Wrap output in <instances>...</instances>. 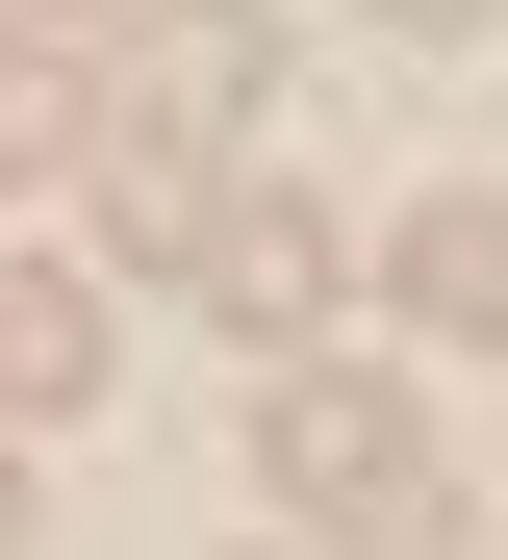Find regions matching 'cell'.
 <instances>
[{
  "label": "cell",
  "instance_id": "cell-4",
  "mask_svg": "<svg viewBox=\"0 0 508 560\" xmlns=\"http://www.w3.org/2000/svg\"><path fill=\"white\" fill-rule=\"evenodd\" d=\"M76 383H102V280L0 255V408H76Z\"/></svg>",
  "mask_w": 508,
  "mask_h": 560
},
{
  "label": "cell",
  "instance_id": "cell-2",
  "mask_svg": "<svg viewBox=\"0 0 508 560\" xmlns=\"http://www.w3.org/2000/svg\"><path fill=\"white\" fill-rule=\"evenodd\" d=\"M178 280H203V306H229L255 357H305L356 255H331V205H280V178H203V255H178Z\"/></svg>",
  "mask_w": 508,
  "mask_h": 560
},
{
  "label": "cell",
  "instance_id": "cell-3",
  "mask_svg": "<svg viewBox=\"0 0 508 560\" xmlns=\"http://www.w3.org/2000/svg\"><path fill=\"white\" fill-rule=\"evenodd\" d=\"M128 103H153V153H229L280 103V26H255V0H153V26H128Z\"/></svg>",
  "mask_w": 508,
  "mask_h": 560
},
{
  "label": "cell",
  "instance_id": "cell-5",
  "mask_svg": "<svg viewBox=\"0 0 508 560\" xmlns=\"http://www.w3.org/2000/svg\"><path fill=\"white\" fill-rule=\"evenodd\" d=\"M102 128H128V103H102V77H76L51 26H0V178H76Z\"/></svg>",
  "mask_w": 508,
  "mask_h": 560
},
{
  "label": "cell",
  "instance_id": "cell-6",
  "mask_svg": "<svg viewBox=\"0 0 508 560\" xmlns=\"http://www.w3.org/2000/svg\"><path fill=\"white\" fill-rule=\"evenodd\" d=\"M406 306H433V331H508V205H483V178L406 205Z\"/></svg>",
  "mask_w": 508,
  "mask_h": 560
},
{
  "label": "cell",
  "instance_id": "cell-7",
  "mask_svg": "<svg viewBox=\"0 0 508 560\" xmlns=\"http://www.w3.org/2000/svg\"><path fill=\"white\" fill-rule=\"evenodd\" d=\"M381 26H406V51H458V26H483V0H381Z\"/></svg>",
  "mask_w": 508,
  "mask_h": 560
},
{
  "label": "cell",
  "instance_id": "cell-8",
  "mask_svg": "<svg viewBox=\"0 0 508 560\" xmlns=\"http://www.w3.org/2000/svg\"><path fill=\"white\" fill-rule=\"evenodd\" d=\"M0 560H26V458H0Z\"/></svg>",
  "mask_w": 508,
  "mask_h": 560
},
{
  "label": "cell",
  "instance_id": "cell-1",
  "mask_svg": "<svg viewBox=\"0 0 508 560\" xmlns=\"http://www.w3.org/2000/svg\"><path fill=\"white\" fill-rule=\"evenodd\" d=\"M255 485L331 510V535H433V433H406V383H356V357H280L255 383Z\"/></svg>",
  "mask_w": 508,
  "mask_h": 560
}]
</instances>
